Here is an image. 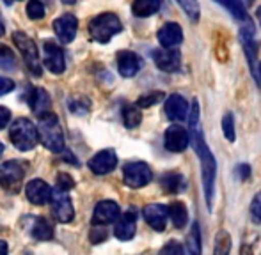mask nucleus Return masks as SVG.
Listing matches in <instances>:
<instances>
[{
    "label": "nucleus",
    "mask_w": 261,
    "mask_h": 255,
    "mask_svg": "<svg viewBox=\"0 0 261 255\" xmlns=\"http://www.w3.org/2000/svg\"><path fill=\"white\" fill-rule=\"evenodd\" d=\"M240 4H244V6H249V4H252V0H240Z\"/></svg>",
    "instance_id": "a18cd8bd"
},
{
    "label": "nucleus",
    "mask_w": 261,
    "mask_h": 255,
    "mask_svg": "<svg viewBox=\"0 0 261 255\" xmlns=\"http://www.w3.org/2000/svg\"><path fill=\"white\" fill-rule=\"evenodd\" d=\"M2 152H4V145L0 144V156H2Z\"/></svg>",
    "instance_id": "8fccbe9b"
},
{
    "label": "nucleus",
    "mask_w": 261,
    "mask_h": 255,
    "mask_svg": "<svg viewBox=\"0 0 261 255\" xmlns=\"http://www.w3.org/2000/svg\"><path fill=\"white\" fill-rule=\"evenodd\" d=\"M178 6L185 11V14L190 18L192 21H197L199 20V14H201V7H199V2L197 0H176Z\"/></svg>",
    "instance_id": "cd10ccee"
},
{
    "label": "nucleus",
    "mask_w": 261,
    "mask_h": 255,
    "mask_svg": "<svg viewBox=\"0 0 261 255\" xmlns=\"http://www.w3.org/2000/svg\"><path fill=\"white\" fill-rule=\"evenodd\" d=\"M29 107L34 114L43 115L50 110V96L45 89H34L29 96Z\"/></svg>",
    "instance_id": "412c9836"
},
{
    "label": "nucleus",
    "mask_w": 261,
    "mask_h": 255,
    "mask_svg": "<svg viewBox=\"0 0 261 255\" xmlns=\"http://www.w3.org/2000/svg\"><path fill=\"white\" fill-rule=\"evenodd\" d=\"M222 131L224 135H226V138L229 142H234V117L233 114H226L222 119Z\"/></svg>",
    "instance_id": "2f4dec72"
},
{
    "label": "nucleus",
    "mask_w": 261,
    "mask_h": 255,
    "mask_svg": "<svg viewBox=\"0 0 261 255\" xmlns=\"http://www.w3.org/2000/svg\"><path fill=\"white\" fill-rule=\"evenodd\" d=\"M2 253H7V245L4 241H0V255Z\"/></svg>",
    "instance_id": "37998d69"
},
{
    "label": "nucleus",
    "mask_w": 261,
    "mask_h": 255,
    "mask_svg": "<svg viewBox=\"0 0 261 255\" xmlns=\"http://www.w3.org/2000/svg\"><path fill=\"white\" fill-rule=\"evenodd\" d=\"M0 36H4V23H2V20H0Z\"/></svg>",
    "instance_id": "49530a36"
},
{
    "label": "nucleus",
    "mask_w": 261,
    "mask_h": 255,
    "mask_svg": "<svg viewBox=\"0 0 261 255\" xmlns=\"http://www.w3.org/2000/svg\"><path fill=\"white\" fill-rule=\"evenodd\" d=\"M217 4H220V6H224L226 9L231 11V14H233L237 20L240 21H249V16H247V9H245L244 4H240V0H215Z\"/></svg>",
    "instance_id": "a878e982"
},
{
    "label": "nucleus",
    "mask_w": 261,
    "mask_h": 255,
    "mask_svg": "<svg viewBox=\"0 0 261 255\" xmlns=\"http://www.w3.org/2000/svg\"><path fill=\"white\" fill-rule=\"evenodd\" d=\"M123 121H124V126L130 128V130L137 128L139 124H141V121H142L141 110H139L137 107H126L123 110Z\"/></svg>",
    "instance_id": "bb28decb"
},
{
    "label": "nucleus",
    "mask_w": 261,
    "mask_h": 255,
    "mask_svg": "<svg viewBox=\"0 0 261 255\" xmlns=\"http://www.w3.org/2000/svg\"><path fill=\"white\" fill-rule=\"evenodd\" d=\"M76 28H79V20L73 14H62L54 21V30L55 36L59 38L61 43H71L76 36Z\"/></svg>",
    "instance_id": "9b49d317"
},
{
    "label": "nucleus",
    "mask_w": 261,
    "mask_h": 255,
    "mask_svg": "<svg viewBox=\"0 0 261 255\" xmlns=\"http://www.w3.org/2000/svg\"><path fill=\"white\" fill-rule=\"evenodd\" d=\"M16 66L14 53L7 46H0V68L2 69H13Z\"/></svg>",
    "instance_id": "7c9ffc66"
},
{
    "label": "nucleus",
    "mask_w": 261,
    "mask_h": 255,
    "mask_svg": "<svg viewBox=\"0 0 261 255\" xmlns=\"http://www.w3.org/2000/svg\"><path fill=\"white\" fill-rule=\"evenodd\" d=\"M238 174H240L242 179H247V177L251 176V167H249V165H240V167H238Z\"/></svg>",
    "instance_id": "79ce46f5"
},
{
    "label": "nucleus",
    "mask_w": 261,
    "mask_h": 255,
    "mask_svg": "<svg viewBox=\"0 0 261 255\" xmlns=\"http://www.w3.org/2000/svg\"><path fill=\"white\" fill-rule=\"evenodd\" d=\"M155 64L165 73H176L181 66V55L174 48H162L155 53Z\"/></svg>",
    "instance_id": "f3484780"
},
{
    "label": "nucleus",
    "mask_w": 261,
    "mask_h": 255,
    "mask_svg": "<svg viewBox=\"0 0 261 255\" xmlns=\"http://www.w3.org/2000/svg\"><path fill=\"white\" fill-rule=\"evenodd\" d=\"M25 169L20 162H6L0 165V186L7 192H18L23 183Z\"/></svg>",
    "instance_id": "0eeeda50"
},
{
    "label": "nucleus",
    "mask_w": 261,
    "mask_h": 255,
    "mask_svg": "<svg viewBox=\"0 0 261 255\" xmlns=\"http://www.w3.org/2000/svg\"><path fill=\"white\" fill-rule=\"evenodd\" d=\"M231 250V238L226 231H220L217 234V241H215V253L217 255H226Z\"/></svg>",
    "instance_id": "c85d7f7f"
},
{
    "label": "nucleus",
    "mask_w": 261,
    "mask_h": 255,
    "mask_svg": "<svg viewBox=\"0 0 261 255\" xmlns=\"http://www.w3.org/2000/svg\"><path fill=\"white\" fill-rule=\"evenodd\" d=\"M27 14L31 20H41L45 16V6L41 0H31L27 4Z\"/></svg>",
    "instance_id": "c756f323"
},
{
    "label": "nucleus",
    "mask_w": 261,
    "mask_h": 255,
    "mask_svg": "<svg viewBox=\"0 0 261 255\" xmlns=\"http://www.w3.org/2000/svg\"><path fill=\"white\" fill-rule=\"evenodd\" d=\"M189 252L190 253H201V241H199V227L194 224V229L189 236Z\"/></svg>",
    "instance_id": "473e14b6"
},
{
    "label": "nucleus",
    "mask_w": 261,
    "mask_h": 255,
    "mask_svg": "<svg viewBox=\"0 0 261 255\" xmlns=\"http://www.w3.org/2000/svg\"><path fill=\"white\" fill-rule=\"evenodd\" d=\"M158 43L162 45V48H176L179 43L183 41V30L178 23L169 21L164 27L158 30Z\"/></svg>",
    "instance_id": "aec40b11"
},
{
    "label": "nucleus",
    "mask_w": 261,
    "mask_h": 255,
    "mask_svg": "<svg viewBox=\"0 0 261 255\" xmlns=\"http://www.w3.org/2000/svg\"><path fill=\"white\" fill-rule=\"evenodd\" d=\"M190 137L187 133V130H183L181 126H171L167 128L164 135V145L167 151L171 152H181L189 147Z\"/></svg>",
    "instance_id": "9d476101"
},
{
    "label": "nucleus",
    "mask_w": 261,
    "mask_h": 255,
    "mask_svg": "<svg viewBox=\"0 0 261 255\" xmlns=\"http://www.w3.org/2000/svg\"><path fill=\"white\" fill-rule=\"evenodd\" d=\"M135 227H137V213L134 209H128L126 213H123V216L116 221L114 227V234L121 241H128L135 236Z\"/></svg>",
    "instance_id": "2eb2a0df"
},
{
    "label": "nucleus",
    "mask_w": 261,
    "mask_h": 255,
    "mask_svg": "<svg viewBox=\"0 0 261 255\" xmlns=\"http://www.w3.org/2000/svg\"><path fill=\"white\" fill-rule=\"evenodd\" d=\"M25 192H27V199L36 206H45L50 202V197H52V188L41 179H32L31 183H27Z\"/></svg>",
    "instance_id": "6ab92c4d"
},
{
    "label": "nucleus",
    "mask_w": 261,
    "mask_h": 255,
    "mask_svg": "<svg viewBox=\"0 0 261 255\" xmlns=\"http://www.w3.org/2000/svg\"><path fill=\"white\" fill-rule=\"evenodd\" d=\"M116 165H117V156L116 151H112V149H103V151L96 152L89 160V169L96 176H103V174L112 172L116 169Z\"/></svg>",
    "instance_id": "f8f14e48"
},
{
    "label": "nucleus",
    "mask_w": 261,
    "mask_h": 255,
    "mask_svg": "<svg viewBox=\"0 0 261 255\" xmlns=\"http://www.w3.org/2000/svg\"><path fill=\"white\" fill-rule=\"evenodd\" d=\"M251 214H252V218H254V221L261 224V192L256 193L254 200H252V204H251Z\"/></svg>",
    "instance_id": "e433bc0d"
},
{
    "label": "nucleus",
    "mask_w": 261,
    "mask_h": 255,
    "mask_svg": "<svg viewBox=\"0 0 261 255\" xmlns=\"http://www.w3.org/2000/svg\"><path fill=\"white\" fill-rule=\"evenodd\" d=\"M38 138L48 151L52 152L64 151V133H62V128L57 115L50 114V112L41 115V121H39L38 126Z\"/></svg>",
    "instance_id": "f03ea898"
},
{
    "label": "nucleus",
    "mask_w": 261,
    "mask_h": 255,
    "mask_svg": "<svg viewBox=\"0 0 261 255\" xmlns=\"http://www.w3.org/2000/svg\"><path fill=\"white\" fill-rule=\"evenodd\" d=\"M9 137H11V142L16 149L20 151H31V149L36 147L38 144V128L32 124L29 119L21 117V119H16L13 122L9 130Z\"/></svg>",
    "instance_id": "20e7f679"
},
{
    "label": "nucleus",
    "mask_w": 261,
    "mask_h": 255,
    "mask_svg": "<svg viewBox=\"0 0 261 255\" xmlns=\"http://www.w3.org/2000/svg\"><path fill=\"white\" fill-rule=\"evenodd\" d=\"M162 253H176V255H179V253H183V248H181V245H179V243L171 241L167 246H164V248H162Z\"/></svg>",
    "instance_id": "ea45409f"
},
{
    "label": "nucleus",
    "mask_w": 261,
    "mask_h": 255,
    "mask_svg": "<svg viewBox=\"0 0 261 255\" xmlns=\"http://www.w3.org/2000/svg\"><path fill=\"white\" fill-rule=\"evenodd\" d=\"M43 62H45V68L48 71H52L54 75H61L64 73L66 68V60H64V52L62 48L54 41H45L43 43Z\"/></svg>",
    "instance_id": "1a4fd4ad"
},
{
    "label": "nucleus",
    "mask_w": 261,
    "mask_h": 255,
    "mask_svg": "<svg viewBox=\"0 0 261 255\" xmlns=\"http://www.w3.org/2000/svg\"><path fill=\"white\" fill-rule=\"evenodd\" d=\"M256 16H258V20H259V23H261V6L256 9Z\"/></svg>",
    "instance_id": "c03bdc74"
},
{
    "label": "nucleus",
    "mask_w": 261,
    "mask_h": 255,
    "mask_svg": "<svg viewBox=\"0 0 261 255\" xmlns=\"http://www.w3.org/2000/svg\"><path fill=\"white\" fill-rule=\"evenodd\" d=\"M62 2H64V4H73L75 0H62Z\"/></svg>",
    "instance_id": "09e8293b"
},
{
    "label": "nucleus",
    "mask_w": 261,
    "mask_h": 255,
    "mask_svg": "<svg viewBox=\"0 0 261 255\" xmlns=\"http://www.w3.org/2000/svg\"><path fill=\"white\" fill-rule=\"evenodd\" d=\"M158 9H160V0H134L132 4V11L139 18L153 16L158 13Z\"/></svg>",
    "instance_id": "4be33fe9"
},
{
    "label": "nucleus",
    "mask_w": 261,
    "mask_h": 255,
    "mask_svg": "<svg viewBox=\"0 0 261 255\" xmlns=\"http://www.w3.org/2000/svg\"><path fill=\"white\" fill-rule=\"evenodd\" d=\"M13 41H14V45H16L18 52H20L21 57L25 59V64L29 66V69H31L36 76L41 75V64H39V55H38V46H36V43L32 41L27 34H23V32H14Z\"/></svg>",
    "instance_id": "39448f33"
},
{
    "label": "nucleus",
    "mask_w": 261,
    "mask_h": 255,
    "mask_svg": "<svg viewBox=\"0 0 261 255\" xmlns=\"http://www.w3.org/2000/svg\"><path fill=\"white\" fill-rule=\"evenodd\" d=\"M50 204H52V213L61 224H68L73 220L75 216V209H73L71 199L68 197V193L61 188H57L55 192H52L50 197Z\"/></svg>",
    "instance_id": "6e6552de"
},
{
    "label": "nucleus",
    "mask_w": 261,
    "mask_h": 255,
    "mask_svg": "<svg viewBox=\"0 0 261 255\" xmlns=\"http://www.w3.org/2000/svg\"><path fill=\"white\" fill-rule=\"evenodd\" d=\"M258 73H259V78H261V64H259V68H258Z\"/></svg>",
    "instance_id": "3c124183"
},
{
    "label": "nucleus",
    "mask_w": 261,
    "mask_h": 255,
    "mask_svg": "<svg viewBox=\"0 0 261 255\" xmlns=\"http://www.w3.org/2000/svg\"><path fill=\"white\" fill-rule=\"evenodd\" d=\"M9 119H11V112L7 110L6 107H0V130L7 126V122H9Z\"/></svg>",
    "instance_id": "a19ab883"
},
{
    "label": "nucleus",
    "mask_w": 261,
    "mask_h": 255,
    "mask_svg": "<svg viewBox=\"0 0 261 255\" xmlns=\"http://www.w3.org/2000/svg\"><path fill=\"white\" fill-rule=\"evenodd\" d=\"M121 214V209L114 200H101L96 204L93 213V225H109L116 221Z\"/></svg>",
    "instance_id": "ddd939ff"
},
{
    "label": "nucleus",
    "mask_w": 261,
    "mask_h": 255,
    "mask_svg": "<svg viewBox=\"0 0 261 255\" xmlns=\"http://www.w3.org/2000/svg\"><path fill=\"white\" fill-rule=\"evenodd\" d=\"M105 238H107V231H105L103 225H101V227H94L93 232H91V241L93 243L105 241Z\"/></svg>",
    "instance_id": "4c0bfd02"
},
{
    "label": "nucleus",
    "mask_w": 261,
    "mask_h": 255,
    "mask_svg": "<svg viewBox=\"0 0 261 255\" xmlns=\"http://www.w3.org/2000/svg\"><path fill=\"white\" fill-rule=\"evenodd\" d=\"M169 211V218L172 220V224L178 229L185 227V224L189 221V211H187L185 204L183 202H172L171 206L167 207Z\"/></svg>",
    "instance_id": "b1692460"
},
{
    "label": "nucleus",
    "mask_w": 261,
    "mask_h": 255,
    "mask_svg": "<svg viewBox=\"0 0 261 255\" xmlns=\"http://www.w3.org/2000/svg\"><path fill=\"white\" fill-rule=\"evenodd\" d=\"M123 25H121V20L116 16L114 13H103L100 16L93 18L89 23V34L91 39L96 43H109L110 39L116 34H119Z\"/></svg>",
    "instance_id": "7ed1b4c3"
},
{
    "label": "nucleus",
    "mask_w": 261,
    "mask_h": 255,
    "mask_svg": "<svg viewBox=\"0 0 261 255\" xmlns=\"http://www.w3.org/2000/svg\"><path fill=\"white\" fill-rule=\"evenodd\" d=\"M4 2L7 4V6H9V4H13V2H16V0H4Z\"/></svg>",
    "instance_id": "de8ad7c7"
},
{
    "label": "nucleus",
    "mask_w": 261,
    "mask_h": 255,
    "mask_svg": "<svg viewBox=\"0 0 261 255\" xmlns=\"http://www.w3.org/2000/svg\"><path fill=\"white\" fill-rule=\"evenodd\" d=\"M32 236L39 241H48V239L54 238V229L52 225L48 224V220L45 218H36L34 225H32Z\"/></svg>",
    "instance_id": "393cba45"
},
{
    "label": "nucleus",
    "mask_w": 261,
    "mask_h": 255,
    "mask_svg": "<svg viewBox=\"0 0 261 255\" xmlns=\"http://www.w3.org/2000/svg\"><path fill=\"white\" fill-rule=\"evenodd\" d=\"M117 69H119L121 76L132 78V76H135L142 69V59L137 53L123 50V52L117 53Z\"/></svg>",
    "instance_id": "4468645a"
},
{
    "label": "nucleus",
    "mask_w": 261,
    "mask_h": 255,
    "mask_svg": "<svg viewBox=\"0 0 261 255\" xmlns=\"http://www.w3.org/2000/svg\"><path fill=\"white\" fill-rule=\"evenodd\" d=\"M123 179L124 184L130 188H142L153 179L151 169L148 163L144 162H132L124 165L123 170Z\"/></svg>",
    "instance_id": "423d86ee"
},
{
    "label": "nucleus",
    "mask_w": 261,
    "mask_h": 255,
    "mask_svg": "<svg viewBox=\"0 0 261 255\" xmlns=\"http://www.w3.org/2000/svg\"><path fill=\"white\" fill-rule=\"evenodd\" d=\"M69 110L73 114H79V115H84L87 110H89V101L87 100H71L69 101Z\"/></svg>",
    "instance_id": "f704fd0d"
},
{
    "label": "nucleus",
    "mask_w": 261,
    "mask_h": 255,
    "mask_svg": "<svg viewBox=\"0 0 261 255\" xmlns=\"http://www.w3.org/2000/svg\"><path fill=\"white\" fill-rule=\"evenodd\" d=\"M190 128H192V144L196 149V154L199 156L201 172H203V184H204V197H206L208 209H212L213 193H215V176H217V162L213 158L212 151L204 142L203 131L199 128V105L194 101L192 115H190Z\"/></svg>",
    "instance_id": "f257e3e1"
},
{
    "label": "nucleus",
    "mask_w": 261,
    "mask_h": 255,
    "mask_svg": "<svg viewBox=\"0 0 261 255\" xmlns=\"http://www.w3.org/2000/svg\"><path fill=\"white\" fill-rule=\"evenodd\" d=\"M73 186H75V181H73V177L69 176V174H66V172L57 174V188L68 192V190H71Z\"/></svg>",
    "instance_id": "c9c22d12"
},
{
    "label": "nucleus",
    "mask_w": 261,
    "mask_h": 255,
    "mask_svg": "<svg viewBox=\"0 0 261 255\" xmlns=\"http://www.w3.org/2000/svg\"><path fill=\"white\" fill-rule=\"evenodd\" d=\"M13 89H14V82H13V80L0 76V96H4V94L11 92Z\"/></svg>",
    "instance_id": "58836bf2"
},
{
    "label": "nucleus",
    "mask_w": 261,
    "mask_h": 255,
    "mask_svg": "<svg viewBox=\"0 0 261 255\" xmlns=\"http://www.w3.org/2000/svg\"><path fill=\"white\" fill-rule=\"evenodd\" d=\"M162 188L169 193H179L185 190V177L178 172H169L162 177Z\"/></svg>",
    "instance_id": "5701e85b"
},
{
    "label": "nucleus",
    "mask_w": 261,
    "mask_h": 255,
    "mask_svg": "<svg viewBox=\"0 0 261 255\" xmlns=\"http://www.w3.org/2000/svg\"><path fill=\"white\" fill-rule=\"evenodd\" d=\"M142 214H144V220L148 221V225H151L155 231H165L169 218V211L165 206H162V204H148L144 207V211H142Z\"/></svg>",
    "instance_id": "dca6fc26"
},
{
    "label": "nucleus",
    "mask_w": 261,
    "mask_h": 255,
    "mask_svg": "<svg viewBox=\"0 0 261 255\" xmlns=\"http://www.w3.org/2000/svg\"><path fill=\"white\" fill-rule=\"evenodd\" d=\"M164 98V92H151V94H146V96H142L141 100L137 101V105L141 108H148L151 107V105H156L158 101Z\"/></svg>",
    "instance_id": "72a5a7b5"
},
{
    "label": "nucleus",
    "mask_w": 261,
    "mask_h": 255,
    "mask_svg": "<svg viewBox=\"0 0 261 255\" xmlns=\"http://www.w3.org/2000/svg\"><path fill=\"white\" fill-rule=\"evenodd\" d=\"M164 112L171 121H183V119H187V114H189V103L179 94H171L165 100Z\"/></svg>",
    "instance_id": "a211bd4d"
}]
</instances>
